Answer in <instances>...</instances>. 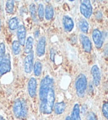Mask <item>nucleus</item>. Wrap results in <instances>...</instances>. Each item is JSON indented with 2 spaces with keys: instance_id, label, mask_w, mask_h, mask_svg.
<instances>
[{
  "instance_id": "obj_1",
  "label": "nucleus",
  "mask_w": 108,
  "mask_h": 120,
  "mask_svg": "<svg viewBox=\"0 0 108 120\" xmlns=\"http://www.w3.org/2000/svg\"><path fill=\"white\" fill-rule=\"evenodd\" d=\"M40 111L43 114H51L55 104V91L52 78L45 76L41 81L39 88Z\"/></svg>"
},
{
  "instance_id": "obj_2",
  "label": "nucleus",
  "mask_w": 108,
  "mask_h": 120,
  "mask_svg": "<svg viewBox=\"0 0 108 120\" xmlns=\"http://www.w3.org/2000/svg\"><path fill=\"white\" fill-rule=\"evenodd\" d=\"M75 88H76V94L79 98H83L86 94L87 88V79L83 73L79 74L75 81Z\"/></svg>"
},
{
  "instance_id": "obj_3",
  "label": "nucleus",
  "mask_w": 108,
  "mask_h": 120,
  "mask_svg": "<svg viewBox=\"0 0 108 120\" xmlns=\"http://www.w3.org/2000/svg\"><path fill=\"white\" fill-rule=\"evenodd\" d=\"M13 111L15 117L22 118L27 115V106L25 102L21 99H16L13 105Z\"/></svg>"
},
{
  "instance_id": "obj_4",
  "label": "nucleus",
  "mask_w": 108,
  "mask_h": 120,
  "mask_svg": "<svg viewBox=\"0 0 108 120\" xmlns=\"http://www.w3.org/2000/svg\"><path fill=\"white\" fill-rule=\"evenodd\" d=\"M80 12L85 19H90L92 14V6L90 1L83 0L80 4Z\"/></svg>"
},
{
  "instance_id": "obj_5",
  "label": "nucleus",
  "mask_w": 108,
  "mask_h": 120,
  "mask_svg": "<svg viewBox=\"0 0 108 120\" xmlns=\"http://www.w3.org/2000/svg\"><path fill=\"white\" fill-rule=\"evenodd\" d=\"M10 70H11V58L8 53H6L2 61L0 62V77L8 73Z\"/></svg>"
},
{
  "instance_id": "obj_6",
  "label": "nucleus",
  "mask_w": 108,
  "mask_h": 120,
  "mask_svg": "<svg viewBox=\"0 0 108 120\" xmlns=\"http://www.w3.org/2000/svg\"><path fill=\"white\" fill-rule=\"evenodd\" d=\"M33 58L34 55L33 52H30L29 54H28L25 57L24 60H23V68L26 73H30L32 72V68H33Z\"/></svg>"
},
{
  "instance_id": "obj_7",
  "label": "nucleus",
  "mask_w": 108,
  "mask_h": 120,
  "mask_svg": "<svg viewBox=\"0 0 108 120\" xmlns=\"http://www.w3.org/2000/svg\"><path fill=\"white\" fill-rule=\"evenodd\" d=\"M92 39L95 43L96 47L97 49H101L103 45V37L102 34L99 29L95 28V29L92 31Z\"/></svg>"
},
{
  "instance_id": "obj_8",
  "label": "nucleus",
  "mask_w": 108,
  "mask_h": 120,
  "mask_svg": "<svg viewBox=\"0 0 108 120\" xmlns=\"http://www.w3.org/2000/svg\"><path fill=\"white\" fill-rule=\"evenodd\" d=\"M91 73L92 76V80L95 86H98L101 82V71L97 65H93L91 69Z\"/></svg>"
},
{
  "instance_id": "obj_9",
  "label": "nucleus",
  "mask_w": 108,
  "mask_h": 120,
  "mask_svg": "<svg viewBox=\"0 0 108 120\" xmlns=\"http://www.w3.org/2000/svg\"><path fill=\"white\" fill-rule=\"evenodd\" d=\"M81 43L82 45V49L86 52H90L91 51V42L90 38L85 34H80L79 36Z\"/></svg>"
},
{
  "instance_id": "obj_10",
  "label": "nucleus",
  "mask_w": 108,
  "mask_h": 120,
  "mask_svg": "<svg viewBox=\"0 0 108 120\" xmlns=\"http://www.w3.org/2000/svg\"><path fill=\"white\" fill-rule=\"evenodd\" d=\"M37 82L36 79L31 78L28 81V94L31 98H34L37 94Z\"/></svg>"
},
{
  "instance_id": "obj_11",
  "label": "nucleus",
  "mask_w": 108,
  "mask_h": 120,
  "mask_svg": "<svg viewBox=\"0 0 108 120\" xmlns=\"http://www.w3.org/2000/svg\"><path fill=\"white\" fill-rule=\"evenodd\" d=\"M17 37L18 41L20 43V45H25L26 43V29L23 25H20L17 28Z\"/></svg>"
},
{
  "instance_id": "obj_12",
  "label": "nucleus",
  "mask_w": 108,
  "mask_h": 120,
  "mask_svg": "<svg viewBox=\"0 0 108 120\" xmlns=\"http://www.w3.org/2000/svg\"><path fill=\"white\" fill-rule=\"evenodd\" d=\"M65 120H81V109L78 103H76L73 106L71 116H67Z\"/></svg>"
},
{
  "instance_id": "obj_13",
  "label": "nucleus",
  "mask_w": 108,
  "mask_h": 120,
  "mask_svg": "<svg viewBox=\"0 0 108 120\" xmlns=\"http://www.w3.org/2000/svg\"><path fill=\"white\" fill-rule=\"evenodd\" d=\"M45 48H46V38L42 36L37 42V54L38 57H42L45 53Z\"/></svg>"
},
{
  "instance_id": "obj_14",
  "label": "nucleus",
  "mask_w": 108,
  "mask_h": 120,
  "mask_svg": "<svg viewBox=\"0 0 108 120\" xmlns=\"http://www.w3.org/2000/svg\"><path fill=\"white\" fill-rule=\"evenodd\" d=\"M62 24H63V28L66 32H71L74 28V22L72 19L67 15H65L62 18Z\"/></svg>"
},
{
  "instance_id": "obj_15",
  "label": "nucleus",
  "mask_w": 108,
  "mask_h": 120,
  "mask_svg": "<svg viewBox=\"0 0 108 120\" xmlns=\"http://www.w3.org/2000/svg\"><path fill=\"white\" fill-rule=\"evenodd\" d=\"M65 109H66V103L64 102H58V103L54 104L53 110L56 114L60 115L61 113H63Z\"/></svg>"
},
{
  "instance_id": "obj_16",
  "label": "nucleus",
  "mask_w": 108,
  "mask_h": 120,
  "mask_svg": "<svg viewBox=\"0 0 108 120\" xmlns=\"http://www.w3.org/2000/svg\"><path fill=\"white\" fill-rule=\"evenodd\" d=\"M25 48H24V52L27 54H29L30 52H32V46H33V38L32 37H28L26 40L25 43Z\"/></svg>"
},
{
  "instance_id": "obj_17",
  "label": "nucleus",
  "mask_w": 108,
  "mask_h": 120,
  "mask_svg": "<svg viewBox=\"0 0 108 120\" xmlns=\"http://www.w3.org/2000/svg\"><path fill=\"white\" fill-rule=\"evenodd\" d=\"M78 27L80 30L84 34H87L88 30H89V24H88L87 21L85 19H82L78 22Z\"/></svg>"
},
{
  "instance_id": "obj_18",
  "label": "nucleus",
  "mask_w": 108,
  "mask_h": 120,
  "mask_svg": "<svg viewBox=\"0 0 108 120\" xmlns=\"http://www.w3.org/2000/svg\"><path fill=\"white\" fill-rule=\"evenodd\" d=\"M54 15V10L52 6L47 5L46 6V8H44V17L47 20H51L53 18Z\"/></svg>"
},
{
  "instance_id": "obj_19",
  "label": "nucleus",
  "mask_w": 108,
  "mask_h": 120,
  "mask_svg": "<svg viewBox=\"0 0 108 120\" xmlns=\"http://www.w3.org/2000/svg\"><path fill=\"white\" fill-rule=\"evenodd\" d=\"M42 70H43V65H42V63L39 61H37V62L34 64L33 66V72L34 75L35 76H40L42 73Z\"/></svg>"
},
{
  "instance_id": "obj_20",
  "label": "nucleus",
  "mask_w": 108,
  "mask_h": 120,
  "mask_svg": "<svg viewBox=\"0 0 108 120\" xmlns=\"http://www.w3.org/2000/svg\"><path fill=\"white\" fill-rule=\"evenodd\" d=\"M12 51H13V53L14 55H18L21 52V48H20V43H18V41L17 40H14L13 42V44H12Z\"/></svg>"
},
{
  "instance_id": "obj_21",
  "label": "nucleus",
  "mask_w": 108,
  "mask_h": 120,
  "mask_svg": "<svg viewBox=\"0 0 108 120\" xmlns=\"http://www.w3.org/2000/svg\"><path fill=\"white\" fill-rule=\"evenodd\" d=\"M8 27L9 29L11 30H15L18 28V19L16 17L12 18L8 22Z\"/></svg>"
},
{
  "instance_id": "obj_22",
  "label": "nucleus",
  "mask_w": 108,
  "mask_h": 120,
  "mask_svg": "<svg viewBox=\"0 0 108 120\" xmlns=\"http://www.w3.org/2000/svg\"><path fill=\"white\" fill-rule=\"evenodd\" d=\"M5 9L7 13H13L14 11V1H7L5 4Z\"/></svg>"
},
{
  "instance_id": "obj_23",
  "label": "nucleus",
  "mask_w": 108,
  "mask_h": 120,
  "mask_svg": "<svg viewBox=\"0 0 108 120\" xmlns=\"http://www.w3.org/2000/svg\"><path fill=\"white\" fill-rule=\"evenodd\" d=\"M29 11L30 14H31V17L33 19L34 21L37 20V9H36V6L34 4H31L29 7Z\"/></svg>"
},
{
  "instance_id": "obj_24",
  "label": "nucleus",
  "mask_w": 108,
  "mask_h": 120,
  "mask_svg": "<svg viewBox=\"0 0 108 120\" xmlns=\"http://www.w3.org/2000/svg\"><path fill=\"white\" fill-rule=\"evenodd\" d=\"M37 16H38L40 20H43V19H44V6H43V4H38V8H37Z\"/></svg>"
},
{
  "instance_id": "obj_25",
  "label": "nucleus",
  "mask_w": 108,
  "mask_h": 120,
  "mask_svg": "<svg viewBox=\"0 0 108 120\" xmlns=\"http://www.w3.org/2000/svg\"><path fill=\"white\" fill-rule=\"evenodd\" d=\"M102 114L108 120V102H105L102 104Z\"/></svg>"
},
{
  "instance_id": "obj_26",
  "label": "nucleus",
  "mask_w": 108,
  "mask_h": 120,
  "mask_svg": "<svg viewBox=\"0 0 108 120\" xmlns=\"http://www.w3.org/2000/svg\"><path fill=\"white\" fill-rule=\"evenodd\" d=\"M5 44L4 43H0V62L2 61V59L5 56Z\"/></svg>"
},
{
  "instance_id": "obj_27",
  "label": "nucleus",
  "mask_w": 108,
  "mask_h": 120,
  "mask_svg": "<svg viewBox=\"0 0 108 120\" xmlns=\"http://www.w3.org/2000/svg\"><path fill=\"white\" fill-rule=\"evenodd\" d=\"M86 120H98V119H97V115H96L94 112H89V114L86 116Z\"/></svg>"
},
{
  "instance_id": "obj_28",
  "label": "nucleus",
  "mask_w": 108,
  "mask_h": 120,
  "mask_svg": "<svg viewBox=\"0 0 108 120\" xmlns=\"http://www.w3.org/2000/svg\"><path fill=\"white\" fill-rule=\"evenodd\" d=\"M55 53H56V52H55V50H54L53 49H51V52H50V58L52 61H54L55 60V58H54V57H55Z\"/></svg>"
},
{
  "instance_id": "obj_29",
  "label": "nucleus",
  "mask_w": 108,
  "mask_h": 120,
  "mask_svg": "<svg viewBox=\"0 0 108 120\" xmlns=\"http://www.w3.org/2000/svg\"><path fill=\"white\" fill-rule=\"evenodd\" d=\"M85 110H86V105H83L82 106V112L83 113H85Z\"/></svg>"
},
{
  "instance_id": "obj_30",
  "label": "nucleus",
  "mask_w": 108,
  "mask_h": 120,
  "mask_svg": "<svg viewBox=\"0 0 108 120\" xmlns=\"http://www.w3.org/2000/svg\"><path fill=\"white\" fill-rule=\"evenodd\" d=\"M37 37H38V31L35 32V38H37Z\"/></svg>"
},
{
  "instance_id": "obj_31",
  "label": "nucleus",
  "mask_w": 108,
  "mask_h": 120,
  "mask_svg": "<svg viewBox=\"0 0 108 120\" xmlns=\"http://www.w3.org/2000/svg\"><path fill=\"white\" fill-rule=\"evenodd\" d=\"M0 120H5V119H4V118H3L2 116H0Z\"/></svg>"
},
{
  "instance_id": "obj_32",
  "label": "nucleus",
  "mask_w": 108,
  "mask_h": 120,
  "mask_svg": "<svg viewBox=\"0 0 108 120\" xmlns=\"http://www.w3.org/2000/svg\"><path fill=\"white\" fill-rule=\"evenodd\" d=\"M0 30H1V22H0Z\"/></svg>"
}]
</instances>
